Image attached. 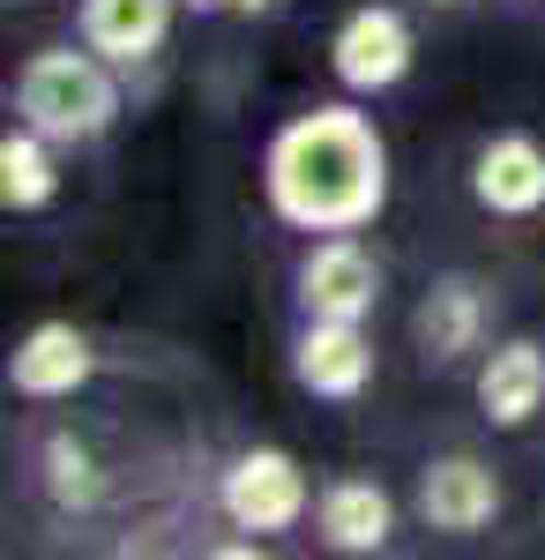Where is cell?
<instances>
[{"label":"cell","mask_w":545,"mask_h":560,"mask_svg":"<svg viewBox=\"0 0 545 560\" xmlns=\"http://www.w3.org/2000/svg\"><path fill=\"white\" fill-rule=\"evenodd\" d=\"M471 195H478V210H494V217H538L545 210V142L523 128L494 135L471 158Z\"/></svg>","instance_id":"10"},{"label":"cell","mask_w":545,"mask_h":560,"mask_svg":"<svg viewBox=\"0 0 545 560\" xmlns=\"http://www.w3.org/2000/svg\"><path fill=\"white\" fill-rule=\"evenodd\" d=\"M45 486H53L60 509H90L97 501V464H90V448L76 433H53L45 441Z\"/></svg>","instance_id":"15"},{"label":"cell","mask_w":545,"mask_h":560,"mask_svg":"<svg viewBox=\"0 0 545 560\" xmlns=\"http://www.w3.org/2000/svg\"><path fill=\"white\" fill-rule=\"evenodd\" d=\"M314 530L329 553H381L396 538V501L381 478H329L314 501Z\"/></svg>","instance_id":"12"},{"label":"cell","mask_w":545,"mask_h":560,"mask_svg":"<svg viewBox=\"0 0 545 560\" xmlns=\"http://www.w3.org/2000/svg\"><path fill=\"white\" fill-rule=\"evenodd\" d=\"M217 509L254 538H277V530H299V516L314 509V486L292 448H240L217 478Z\"/></svg>","instance_id":"3"},{"label":"cell","mask_w":545,"mask_h":560,"mask_svg":"<svg viewBox=\"0 0 545 560\" xmlns=\"http://www.w3.org/2000/svg\"><path fill=\"white\" fill-rule=\"evenodd\" d=\"M494 314H501V292L471 269H449L426 284L419 314H411V337H419V359L426 366H463L471 351H486L494 337Z\"/></svg>","instance_id":"5"},{"label":"cell","mask_w":545,"mask_h":560,"mask_svg":"<svg viewBox=\"0 0 545 560\" xmlns=\"http://www.w3.org/2000/svg\"><path fill=\"white\" fill-rule=\"evenodd\" d=\"M97 374V351L76 322H38L23 345L8 351V388L15 396H31V404H60V396H76V388Z\"/></svg>","instance_id":"9"},{"label":"cell","mask_w":545,"mask_h":560,"mask_svg":"<svg viewBox=\"0 0 545 560\" xmlns=\"http://www.w3.org/2000/svg\"><path fill=\"white\" fill-rule=\"evenodd\" d=\"M426 8H463V0H426Z\"/></svg>","instance_id":"17"},{"label":"cell","mask_w":545,"mask_h":560,"mask_svg":"<svg viewBox=\"0 0 545 560\" xmlns=\"http://www.w3.org/2000/svg\"><path fill=\"white\" fill-rule=\"evenodd\" d=\"M262 195L292 232H367L389 210V142L359 105L292 113L262 150Z\"/></svg>","instance_id":"1"},{"label":"cell","mask_w":545,"mask_h":560,"mask_svg":"<svg viewBox=\"0 0 545 560\" xmlns=\"http://www.w3.org/2000/svg\"><path fill=\"white\" fill-rule=\"evenodd\" d=\"M478 411H486V427H531L545 411V345L538 337H508L501 351H486V366H478Z\"/></svg>","instance_id":"13"},{"label":"cell","mask_w":545,"mask_h":560,"mask_svg":"<svg viewBox=\"0 0 545 560\" xmlns=\"http://www.w3.org/2000/svg\"><path fill=\"white\" fill-rule=\"evenodd\" d=\"M299 314H322V322H367L381 306V261L351 240V232H329L322 247H306L292 277Z\"/></svg>","instance_id":"6"},{"label":"cell","mask_w":545,"mask_h":560,"mask_svg":"<svg viewBox=\"0 0 545 560\" xmlns=\"http://www.w3.org/2000/svg\"><path fill=\"white\" fill-rule=\"evenodd\" d=\"M15 120L23 128L53 135L60 150L68 142H97V135L120 120V83H113V60L105 52H76V45H45L23 60L15 75Z\"/></svg>","instance_id":"2"},{"label":"cell","mask_w":545,"mask_h":560,"mask_svg":"<svg viewBox=\"0 0 545 560\" xmlns=\"http://www.w3.org/2000/svg\"><path fill=\"white\" fill-rule=\"evenodd\" d=\"M53 135L38 128H8L0 135V210L8 217H31L60 195V165H53Z\"/></svg>","instance_id":"14"},{"label":"cell","mask_w":545,"mask_h":560,"mask_svg":"<svg viewBox=\"0 0 545 560\" xmlns=\"http://www.w3.org/2000/svg\"><path fill=\"white\" fill-rule=\"evenodd\" d=\"M292 382L306 388V396H322V404L367 396V382H374V337H367L359 322H322V314H306V329H299V345H292Z\"/></svg>","instance_id":"7"},{"label":"cell","mask_w":545,"mask_h":560,"mask_svg":"<svg viewBox=\"0 0 545 560\" xmlns=\"http://www.w3.org/2000/svg\"><path fill=\"white\" fill-rule=\"evenodd\" d=\"M411 52H419V38H411V23H404V8L367 0V8H351V15L336 23L329 68L351 97H381V90H396L411 75Z\"/></svg>","instance_id":"4"},{"label":"cell","mask_w":545,"mask_h":560,"mask_svg":"<svg viewBox=\"0 0 545 560\" xmlns=\"http://www.w3.org/2000/svg\"><path fill=\"white\" fill-rule=\"evenodd\" d=\"M179 8H187V0H83L76 23H83L90 52H105L113 68H142V60L165 52Z\"/></svg>","instance_id":"11"},{"label":"cell","mask_w":545,"mask_h":560,"mask_svg":"<svg viewBox=\"0 0 545 560\" xmlns=\"http://www.w3.org/2000/svg\"><path fill=\"white\" fill-rule=\"evenodd\" d=\"M501 471L486 456H433L419 471V516L426 530H449V538H478L486 523L501 516Z\"/></svg>","instance_id":"8"},{"label":"cell","mask_w":545,"mask_h":560,"mask_svg":"<svg viewBox=\"0 0 545 560\" xmlns=\"http://www.w3.org/2000/svg\"><path fill=\"white\" fill-rule=\"evenodd\" d=\"M187 8H202V15H224V8L232 15H277L285 0H187Z\"/></svg>","instance_id":"16"}]
</instances>
